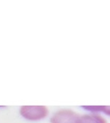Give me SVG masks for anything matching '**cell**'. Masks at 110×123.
<instances>
[{
    "label": "cell",
    "mask_w": 110,
    "mask_h": 123,
    "mask_svg": "<svg viewBox=\"0 0 110 123\" xmlns=\"http://www.w3.org/2000/svg\"><path fill=\"white\" fill-rule=\"evenodd\" d=\"M19 112L27 120H39L46 117L49 111L45 106H22Z\"/></svg>",
    "instance_id": "cell-1"
},
{
    "label": "cell",
    "mask_w": 110,
    "mask_h": 123,
    "mask_svg": "<svg viewBox=\"0 0 110 123\" xmlns=\"http://www.w3.org/2000/svg\"><path fill=\"white\" fill-rule=\"evenodd\" d=\"M80 115L70 110H61L52 117L51 123H79Z\"/></svg>",
    "instance_id": "cell-2"
},
{
    "label": "cell",
    "mask_w": 110,
    "mask_h": 123,
    "mask_svg": "<svg viewBox=\"0 0 110 123\" xmlns=\"http://www.w3.org/2000/svg\"><path fill=\"white\" fill-rule=\"evenodd\" d=\"M79 123H107L104 118L99 115H84L80 117Z\"/></svg>",
    "instance_id": "cell-3"
},
{
    "label": "cell",
    "mask_w": 110,
    "mask_h": 123,
    "mask_svg": "<svg viewBox=\"0 0 110 123\" xmlns=\"http://www.w3.org/2000/svg\"><path fill=\"white\" fill-rule=\"evenodd\" d=\"M82 108L92 112H102V106H82Z\"/></svg>",
    "instance_id": "cell-4"
},
{
    "label": "cell",
    "mask_w": 110,
    "mask_h": 123,
    "mask_svg": "<svg viewBox=\"0 0 110 123\" xmlns=\"http://www.w3.org/2000/svg\"><path fill=\"white\" fill-rule=\"evenodd\" d=\"M102 112L110 116V106H102Z\"/></svg>",
    "instance_id": "cell-5"
}]
</instances>
